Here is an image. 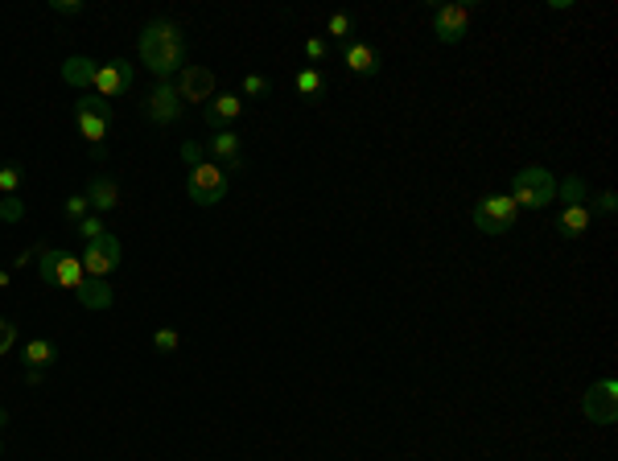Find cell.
<instances>
[{"label": "cell", "mask_w": 618, "mask_h": 461, "mask_svg": "<svg viewBox=\"0 0 618 461\" xmlns=\"http://www.w3.org/2000/svg\"><path fill=\"white\" fill-rule=\"evenodd\" d=\"M557 198H561L565 206L585 202V198H590V186H585V178H577V173H573V178H561V181H557Z\"/></svg>", "instance_id": "22"}, {"label": "cell", "mask_w": 618, "mask_h": 461, "mask_svg": "<svg viewBox=\"0 0 618 461\" xmlns=\"http://www.w3.org/2000/svg\"><path fill=\"white\" fill-rule=\"evenodd\" d=\"M343 62H346V70H351V75H363V78H376L379 67H384V62H379V50H376V46H367V42H351V46H346Z\"/></svg>", "instance_id": "14"}, {"label": "cell", "mask_w": 618, "mask_h": 461, "mask_svg": "<svg viewBox=\"0 0 618 461\" xmlns=\"http://www.w3.org/2000/svg\"><path fill=\"white\" fill-rule=\"evenodd\" d=\"M78 305L83 309H112L116 305V292L108 281H99V276H83V284L75 289Z\"/></svg>", "instance_id": "17"}, {"label": "cell", "mask_w": 618, "mask_h": 461, "mask_svg": "<svg viewBox=\"0 0 618 461\" xmlns=\"http://www.w3.org/2000/svg\"><path fill=\"white\" fill-rule=\"evenodd\" d=\"M178 95H181V103H211L215 99V70L211 67H181L178 70Z\"/></svg>", "instance_id": "10"}, {"label": "cell", "mask_w": 618, "mask_h": 461, "mask_svg": "<svg viewBox=\"0 0 618 461\" xmlns=\"http://www.w3.org/2000/svg\"><path fill=\"white\" fill-rule=\"evenodd\" d=\"M9 281H13V272H9V268H0V289H5Z\"/></svg>", "instance_id": "37"}, {"label": "cell", "mask_w": 618, "mask_h": 461, "mask_svg": "<svg viewBox=\"0 0 618 461\" xmlns=\"http://www.w3.org/2000/svg\"><path fill=\"white\" fill-rule=\"evenodd\" d=\"M13 342H17V325H13L9 317H0V359L13 351Z\"/></svg>", "instance_id": "30"}, {"label": "cell", "mask_w": 618, "mask_h": 461, "mask_svg": "<svg viewBox=\"0 0 618 461\" xmlns=\"http://www.w3.org/2000/svg\"><path fill=\"white\" fill-rule=\"evenodd\" d=\"M326 91V78H322V70L318 67H305V70H297V95L301 99H318V95Z\"/></svg>", "instance_id": "21"}, {"label": "cell", "mask_w": 618, "mask_h": 461, "mask_svg": "<svg viewBox=\"0 0 618 461\" xmlns=\"http://www.w3.org/2000/svg\"><path fill=\"white\" fill-rule=\"evenodd\" d=\"M511 202L528 206V210H544V206L557 202V173L549 165H524V169L511 178Z\"/></svg>", "instance_id": "2"}, {"label": "cell", "mask_w": 618, "mask_h": 461, "mask_svg": "<svg viewBox=\"0 0 618 461\" xmlns=\"http://www.w3.org/2000/svg\"><path fill=\"white\" fill-rule=\"evenodd\" d=\"M178 330H173V325H161V330H157L153 333V351L157 354H173V351H178Z\"/></svg>", "instance_id": "24"}, {"label": "cell", "mask_w": 618, "mask_h": 461, "mask_svg": "<svg viewBox=\"0 0 618 461\" xmlns=\"http://www.w3.org/2000/svg\"><path fill=\"white\" fill-rule=\"evenodd\" d=\"M618 206V198H614V190H606V194H598V210L602 214H610Z\"/></svg>", "instance_id": "34"}, {"label": "cell", "mask_w": 618, "mask_h": 461, "mask_svg": "<svg viewBox=\"0 0 618 461\" xmlns=\"http://www.w3.org/2000/svg\"><path fill=\"white\" fill-rule=\"evenodd\" d=\"M26 384L37 387V384H42V371H29V367H26Z\"/></svg>", "instance_id": "36"}, {"label": "cell", "mask_w": 618, "mask_h": 461, "mask_svg": "<svg viewBox=\"0 0 618 461\" xmlns=\"http://www.w3.org/2000/svg\"><path fill=\"white\" fill-rule=\"evenodd\" d=\"M206 153L215 157V165H232V169H243V153H240V137L232 128L227 132H215V137L206 140Z\"/></svg>", "instance_id": "16"}, {"label": "cell", "mask_w": 618, "mask_h": 461, "mask_svg": "<svg viewBox=\"0 0 618 461\" xmlns=\"http://www.w3.org/2000/svg\"><path fill=\"white\" fill-rule=\"evenodd\" d=\"M62 214H67V222H83L87 214H91V202H87V194H70L67 206H62Z\"/></svg>", "instance_id": "23"}, {"label": "cell", "mask_w": 618, "mask_h": 461, "mask_svg": "<svg viewBox=\"0 0 618 461\" xmlns=\"http://www.w3.org/2000/svg\"><path fill=\"white\" fill-rule=\"evenodd\" d=\"M520 222V206L511 202V194H487L474 202V227L482 235H507Z\"/></svg>", "instance_id": "5"}, {"label": "cell", "mask_w": 618, "mask_h": 461, "mask_svg": "<svg viewBox=\"0 0 618 461\" xmlns=\"http://www.w3.org/2000/svg\"><path fill=\"white\" fill-rule=\"evenodd\" d=\"M240 116H243V95H232V91L215 95V99L202 108V124L211 132H227L235 120H240Z\"/></svg>", "instance_id": "12"}, {"label": "cell", "mask_w": 618, "mask_h": 461, "mask_svg": "<svg viewBox=\"0 0 618 461\" xmlns=\"http://www.w3.org/2000/svg\"><path fill=\"white\" fill-rule=\"evenodd\" d=\"M75 124H78V132H83L87 145L99 149L103 137H108V124H112V120H103L99 111H87V108H78V103H75Z\"/></svg>", "instance_id": "18"}, {"label": "cell", "mask_w": 618, "mask_h": 461, "mask_svg": "<svg viewBox=\"0 0 618 461\" xmlns=\"http://www.w3.org/2000/svg\"><path fill=\"white\" fill-rule=\"evenodd\" d=\"M227 190H232V181H227V169L215 161H198L194 169H190L186 178V194L194 206H219L227 198Z\"/></svg>", "instance_id": "4"}, {"label": "cell", "mask_w": 618, "mask_h": 461, "mask_svg": "<svg viewBox=\"0 0 618 461\" xmlns=\"http://www.w3.org/2000/svg\"><path fill=\"white\" fill-rule=\"evenodd\" d=\"M58 363V346L50 338H29L26 342V367L29 371H46Z\"/></svg>", "instance_id": "19"}, {"label": "cell", "mask_w": 618, "mask_h": 461, "mask_svg": "<svg viewBox=\"0 0 618 461\" xmlns=\"http://www.w3.org/2000/svg\"><path fill=\"white\" fill-rule=\"evenodd\" d=\"M120 240H116L112 230H108V235H99V240H91V243H83V272L87 276H99V281H108V276L116 272V268H120Z\"/></svg>", "instance_id": "6"}, {"label": "cell", "mask_w": 618, "mask_h": 461, "mask_svg": "<svg viewBox=\"0 0 618 461\" xmlns=\"http://www.w3.org/2000/svg\"><path fill=\"white\" fill-rule=\"evenodd\" d=\"M582 412H585V420H593V425H614L618 420V379L614 375L598 379V384L585 392Z\"/></svg>", "instance_id": "8"}, {"label": "cell", "mask_w": 618, "mask_h": 461, "mask_svg": "<svg viewBox=\"0 0 618 461\" xmlns=\"http://www.w3.org/2000/svg\"><path fill=\"white\" fill-rule=\"evenodd\" d=\"M91 161H95V165H103V161H108V149H103V145H99V149H91Z\"/></svg>", "instance_id": "35"}, {"label": "cell", "mask_w": 618, "mask_h": 461, "mask_svg": "<svg viewBox=\"0 0 618 461\" xmlns=\"http://www.w3.org/2000/svg\"><path fill=\"white\" fill-rule=\"evenodd\" d=\"M5 425H9V412H5V408H0V428H5Z\"/></svg>", "instance_id": "38"}, {"label": "cell", "mask_w": 618, "mask_h": 461, "mask_svg": "<svg viewBox=\"0 0 618 461\" xmlns=\"http://www.w3.org/2000/svg\"><path fill=\"white\" fill-rule=\"evenodd\" d=\"M590 227H593V206H590V202L561 206V214H557V230H561V240H582V235H585Z\"/></svg>", "instance_id": "13"}, {"label": "cell", "mask_w": 618, "mask_h": 461, "mask_svg": "<svg viewBox=\"0 0 618 461\" xmlns=\"http://www.w3.org/2000/svg\"><path fill=\"white\" fill-rule=\"evenodd\" d=\"M355 29V17H346V13H335L330 17V42H343V37H351Z\"/></svg>", "instance_id": "28"}, {"label": "cell", "mask_w": 618, "mask_h": 461, "mask_svg": "<svg viewBox=\"0 0 618 461\" xmlns=\"http://www.w3.org/2000/svg\"><path fill=\"white\" fill-rule=\"evenodd\" d=\"M0 210H5V194H0Z\"/></svg>", "instance_id": "39"}, {"label": "cell", "mask_w": 618, "mask_h": 461, "mask_svg": "<svg viewBox=\"0 0 618 461\" xmlns=\"http://www.w3.org/2000/svg\"><path fill=\"white\" fill-rule=\"evenodd\" d=\"M243 95L248 99H264V95H273V83L264 75H243Z\"/></svg>", "instance_id": "26"}, {"label": "cell", "mask_w": 618, "mask_h": 461, "mask_svg": "<svg viewBox=\"0 0 618 461\" xmlns=\"http://www.w3.org/2000/svg\"><path fill=\"white\" fill-rule=\"evenodd\" d=\"M186 34H181L178 21H149L137 37V54H140V67L149 75H157V83H170V75H178L186 67Z\"/></svg>", "instance_id": "1"}, {"label": "cell", "mask_w": 618, "mask_h": 461, "mask_svg": "<svg viewBox=\"0 0 618 461\" xmlns=\"http://www.w3.org/2000/svg\"><path fill=\"white\" fill-rule=\"evenodd\" d=\"M181 157H186L190 169H194L198 161H206V149H202V145H194V140H186V145H181Z\"/></svg>", "instance_id": "33"}, {"label": "cell", "mask_w": 618, "mask_h": 461, "mask_svg": "<svg viewBox=\"0 0 618 461\" xmlns=\"http://www.w3.org/2000/svg\"><path fill=\"white\" fill-rule=\"evenodd\" d=\"M132 62L129 58H112V62H103L99 70H95V95L99 99H120V95H129L132 91Z\"/></svg>", "instance_id": "9"}, {"label": "cell", "mask_w": 618, "mask_h": 461, "mask_svg": "<svg viewBox=\"0 0 618 461\" xmlns=\"http://www.w3.org/2000/svg\"><path fill=\"white\" fill-rule=\"evenodd\" d=\"M37 276H42L46 289H67L75 292L83 284V260L70 256V251H58V248H37Z\"/></svg>", "instance_id": "3"}, {"label": "cell", "mask_w": 618, "mask_h": 461, "mask_svg": "<svg viewBox=\"0 0 618 461\" xmlns=\"http://www.w3.org/2000/svg\"><path fill=\"white\" fill-rule=\"evenodd\" d=\"M0 453H5V441H0Z\"/></svg>", "instance_id": "40"}, {"label": "cell", "mask_w": 618, "mask_h": 461, "mask_svg": "<svg viewBox=\"0 0 618 461\" xmlns=\"http://www.w3.org/2000/svg\"><path fill=\"white\" fill-rule=\"evenodd\" d=\"M95 70H99V62L83 58V54H75V58L62 62V83L70 87H91L95 83Z\"/></svg>", "instance_id": "20"}, {"label": "cell", "mask_w": 618, "mask_h": 461, "mask_svg": "<svg viewBox=\"0 0 618 461\" xmlns=\"http://www.w3.org/2000/svg\"><path fill=\"white\" fill-rule=\"evenodd\" d=\"M87 202H91V210L95 214H103V210H116L120 206V186H116L112 178H103V173H95L91 181H87Z\"/></svg>", "instance_id": "15"}, {"label": "cell", "mask_w": 618, "mask_h": 461, "mask_svg": "<svg viewBox=\"0 0 618 461\" xmlns=\"http://www.w3.org/2000/svg\"><path fill=\"white\" fill-rule=\"evenodd\" d=\"M75 230H78V240H83V243H91V240H99V235H108V227L99 222V214H87L83 222H75Z\"/></svg>", "instance_id": "25"}, {"label": "cell", "mask_w": 618, "mask_h": 461, "mask_svg": "<svg viewBox=\"0 0 618 461\" xmlns=\"http://www.w3.org/2000/svg\"><path fill=\"white\" fill-rule=\"evenodd\" d=\"M21 190V169L17 165H0V194L13 198Z\"/></svg>", "instance_id": "27"}, {"label": "cell", "mask_w": 618, "mask_h": 461, "mask_svg": "<svg viewBox=\"0 0 618 461\" xmlns=\"http://www.w3.org/2000/svg\"><path fill=\"white\" fill-rule=\"evenodd\" d=\"M305 58L314 62V67H318V62H326L330 58V42H326V37H309V42H305Z\"/></svg>", "instance_id": "29"}, {"label": "cell", "mask_w": 618, "mask_h": 461, "mask_svg": "<svg viewBox=\"0 0 618 461\" xmlns=\"http://www.w3.org/2000/svg\"><path fill=\"white\" fill-rule=\"evenodd\" d=\"M479 5H438L433 9V37H438L441 46H458L466 37V29H470V17Z\"/></svg>", "instance_id": "7"}, {"label": "cell", "mask_w": 618, "mask_h": 461, "mask_svg": "<svg viewBox=\"0 0 618 461\" xmlns=\"http://www.w3.org/2000/svg\"><path fill=\"white\" fill-rule=\"evenodd\" d=\"M181 95H178V87L173 83H157L153 91H149V99H145V116L153 124H178L181 120Z\"/></svg>", "instance_id": "11"}, {"label": "cell", "mask_w": 618, "mask_h": 461, "mask_svg": "<svg viewBox=\"0 0 618 461\" xmlns=\"http://www.w3.org/2000/svg\"><path fill=\"white\" fill-rule=\"evenodd\" d=\"M78 108H87V111H99L103 120H112V103L108 99H99V95H87V99H75Z\"/></svg>", "instance_id": "32"}, {"label": "cell", "mask_w": 618, "mask_h": 461, "mask_svg": "<svg viewBox=\"0 0 618 461\" xmlns=\"http://www.w3.org/2000/svg\"><path fill=\"white\" fill-rule=\"evenodd\" d=\"M50 9L58 13V17H78V13H87L83 0H50Z\"/></svg>", "instance_id": "31"}]
</instances>
